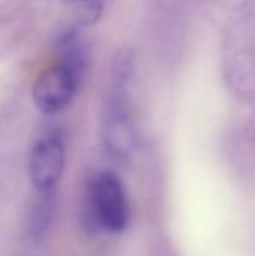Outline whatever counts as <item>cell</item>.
Listing matches in <instances>:
<instances>
[{"label": "cell", "instance_id": "cell-2", "mask_svg": "<svg viewBox=\"0 0 255 256\" xmlns=\"http://www.w3.org/2000/svg\"><path fill=\"white\" fill-rule=\"evenodd\" d=\"M90 208L95 222L107 232L122 234L131 222V207L123 182L111 171H101L92 182Z\"/></svg>", "mask_w": 255, "mask_h": 256}, {"label": "cell", "instance_id": "cell-1", "mask_svg": "<svg viewBox=\"0 0 255 256\" xmlns=\"http://www.w3.org/2000/svg\"><path fill=\"white\" fill-rule=\"evenodd\" d=\"M56 48V62L38 75L32 87L33 104L45 116L60 114L72 104L89 68V48L77 28L63 32Z\"/></svg>", "mask_w": 255, "mask_h": 256}, {"label": "cell", "instance_id": "cell-7", "mask_svg": "<svg viewBox=\"0 0 255 256\" xmlns=\"http://www.w3.org/2000/svg\"><path fill=\"white\" fill-rule=\"evenodd\" d=\"M77 9V20L81 26L95 24L104 9V0H75L72 2Z\"/></svg>", "mask_w": 255, "mask_h": 256}, {"label": "cell", "instance_id": "cell-8", "mask_svg": "<svg viewBox=\"0 0 255 256\" xmlns=\"http://www.w3.org/2000/svg\"><path fill=\"white\" fill-rule=\"evenodd\" d=\"M71 2H75V0H71Z\"/></svg>", "mask_w": 255, "mask_h": 256}, {"label": "cell", "instance_id": "cell-3", "mask_svg": "<svg viewBox=\"0 0 255 256\" xmlns=\"http://www.w3.org/2000/svg\"><path fill=\"white\" fill-rule=\"evenodd\" d=\"M101 142L104 152L114 160L123 162L135 148V126L126 102V87L113 86L101 117Z\"/></svg>", "mask_w": 255, "mask_h": 256}, {"label": "cell", "instance_id": "cell-4", "mask_svg": "<svg viewBox=\"0 0 255 256\" xmlns=\"http://www.w3.org/2000/svg\"><path fill=\"white\" fill-rule=\"evenodd\" d=\"M66 165V147L59 135L41 138L32 148L29 178L36 194H54Z\"/></svg>", "mask_w": 255, "mask_h": 256}, {"label": "cell", "instance_id": "cell-6", "mask_svg": "<svg viewBox=\"0 0 255 256\" xmlns=\"http://www.w3.org/2000/svg\"><path fill=\"white\" fill-rule=\"evenodd\" d=\"M134 75V54L128 48H120L113 58L111 64V81L113 86L128 87Z\"/></svg>", "mask_w": 255, "mask_h": 256}, {"label": "cell", "instance_id": "cell-5", "mask_svg": "<svg viewBox=\"0 0 255 256\" xmlns=\"http://www.w3.org/2000/svg\"><path fill=\"white\" fill-rule=\"evenodd\" d=\"M54 212V194H36V202L30 214V234L35 237L42 236L51 224Z\"/></svg>", "mask_w": 255, "mask_h": 256}]
</instances>
